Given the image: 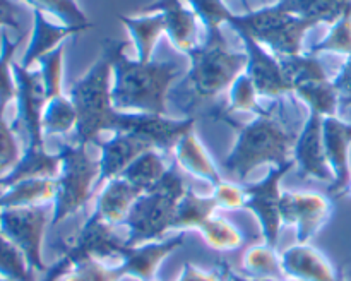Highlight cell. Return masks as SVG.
Instances as JSON below:
<instances>
[{
    "label": "cell",
    "instance_id": "d6986e66",
    "mask_svg": "<svg viewBox=\"0 0 351 281\" xmlns=\"http://www.w3.org/2000/svg\"><path fill=\"white\" fill-rule=\"evenodd\" d=\"M89 29L88 26H65V24H53L45 17L41 10H33V33H31L29 45L23 55L21 65L24 69H31V65L40 62L45 55L53 51L69 36L81 34Z\"/></svg>",
    "mask_w": 351,
    "mask_h": 281
},
{
    "label": "cell",
    "instance_id": "74e56055",
    "mask_svg": "<svg viewBox=\"0 0 351 281\" xmlns=\"http://www.w3.org/2000/svg\"><path fill=\"white\" fill-rule=\"evenodd\" d=\"M311 55L319 53H341L350 57L351 55V14L341 17L336 24H332L329 33L322 38L319 43L312 45Z\"/></svg>",
    "mask_w": 351,
    "mask_h": 281
},
{
    "label": "cell",
    "instance_id": "ee69618b",
    "mask_svg": "<svg viewBox=\"0 0 351 281\" xmlns=\"http://www.w3.org/2000/svg\"><path fill=\"white\" fill-rule=\"evenodd\" d=\"M335 86L339 95V108H351V55L343 64L341 71L335 77Z\"/></svg>",
    "mask_w": 351,
    "mask_h": 281
},
{
    "label": "cell",
    "instance_id": "4316f807",
    "mask_svg": "<svg viewBox=\"0 0 351 281\" xmlns=\"http://www.w3.org/2000/svg\"><path fill=\"white\" fill-rule=\"evenodd\" d=\"M242 266L254 280H285L281 254L267 243L250 245L242 256Z\"/></svg>",
    "mask_w": 351,
    "mask_h": 281
},
{
    "label": "cell",
    "instance_id": "603a6c76",
    "mask_svg": "<svg viewBox=\"0 0 351 281\" xmlns=\"http://www.w3.org/2000/svg\"><path fill=\"white\" fill-rule=\"evenodd\" d=\"M175 158H177L178 164L184 168L187 173L194 175V177L202 178V180L209 182L211 185H216L221 182V175H219L218 167L215 164V160L211 154L208 153L204 144L197 137L194 130L185 134L178 144L175 146Z\"/></svg>",
    "mask_w": 351,
    "mask_h": 281
},
{
    "label": "cell",
    "instance_id": "e575fe53",
    "mask_svg": "<svg viewBox=\"0 0 351 281\" xmlns=\"http://www.w3.org/2000/svg\"><path fill=\"white\" fill-rule=\"evenodd\" d=\"M64 57L65 45H60L38 62L40 64L38 71H40L41 81H43L47 101L64 95Z\"/></svg>",
    "mask_w": 351,
    "mask_h": 281
},
{
    "label": "cell",
    "instance_id": "4dcf8cb0",
    "mask_svg": "<svg viewBox=\"0 0 351 281\" xmlns=\"http://www.w3.org/2000/svg\"><path fill=\"white\" fill-rule=\"evenodd\" d=\"M168 168L170 167L165 164V158L161 154V151L151 149L141 154L120 177L125 178L130 184H134L136 187L143 188L146 192L167 173Z\"/></svg>",
    "mask_w": 351,
    "mask_h": 281
},
{
    "label": "cell",
    "instance_id": "f1b7e54d",
    "mask_svg": "<svg viewBox=\"0 0 351 281\" xmlns=\"http://www.w3.org/2000/svg\"><path fill=\"white\" fill-rule=\"evenodd\" d=\"M43 134L47 136H65V134L75 132L77 127V110L72 103L71 96L60 95L53 99H48L43 110Z\"/></svg>",
    "mask_w": 351,
    "mask_h": 281
},
{
    "label": "cell",
    "instance_id": "8d00e7d4",
    "mask_svg": "<svg viewBox=\"0 0 351 281\" xmlns=\"http://www.w3.org/2000/svg\"><path fill=\"white\" fill-rule=\"evenodd\" d=\"M33 10L48 12L62 21L65 26H88L93 27L88 16L82 12L75 0H23Z\"/></svg>",
    "mask_w": 351,
    "mask_h": 281
},
{
    "label": "cell",
    "instance_id": "9c48e42d",
    "mask_svg": "<svg viewBox=\"0 0 351 281\" xmlns=\"http://www.w3.org/2000/svg\"><path fill=\"white\" fill-rule=\"evenodd\" d=\"M14 77L17 86V115L14 129L21 127L27 137V147H45V134L41 119L47 105L43 81L40 71L24 69L21 64L14 62Z\"/></svg>",
    "mask_w": 351,
    "mask_h": 281
},
{
    "label": "cell",
    "instance_id": "836d02e7",
    "mask_svg": "<svg viewBox=\"0 0 351 281\" xmlns=\"http://www.w3.org/2000/svg\"><path fill=\"white\" fill-rule=\"evenodd\" d=\"M0 278L9 281H36L26 257L0 232Z\"/></svg>",
    "mask_w": 351,
    "mask_h": 281
},
{
    "label": "cell",
    "instance_id": "f5cc1de1",
    "mask_svg": "<svg viewBox=\"0 0 351 281\" xmlns=\"http://www.w3.org/2000/svg\"><path fill=\"white\" fill-rule=\"evenodd\" d=\"M338 281H345V280H343V278H339V280Z\"/></svg>",
    "mask_w": 351,
    "mask_h": 281
},
{
    "label": "cell",
    "instance_id": "bcb514c9",
    "mask_svg": "<svg viewBox=\"0 0 351 281\" xmlns=\"http://www.w3.org/2000/svg\"><path fill=\"white\" fill-rule=\"evenodd\" d=\"M60 281H88V278H86V274L82 273L79 267H72L71 271H67V273L60 278Z\"/></svg>",
    "mask_w": 351,
    "mask_h": 281
},
{
    "label": "cell",
    "instance_id": "816d5d0a",
    "mask_svg": "<svg viewBox=\"0 0 351 281\" xmlns=\"http://www.w3.org/2000/svg\"><path fill=\"white\" fill-rule=\"evenodd\" d=\"M0 281H9V280H3V278H0Z\"/></svg>",
    "mask_w": 351,
    "mask_h": 281
},
{
    "label": "cell",
    "instance_id": "60d3db41",
    "mask_svg": "<svg viewBox=\"0 0 351 281\" xmlns=\"http://www.w3.org/2000/svg\"><path fill=\"white\" fill-rule=\"evenodd\" d=\"M213 199L218 204V209L226 211H237V209L245 208L247 194L245 187L233 180H221L213 185Z\"/></svg>",
    "mask_w": 351,
    "mask_h": 281
},
{
    "label": "cell",
    "instance_id": "3957f363",
    "mask_svg": "<svg viewBox=\"0 0 351 281\" xmlns=\"http://www.w3.org/2000/svg\"><path fill=\"white\" fill-rule=\"evenodd\" d=\"M191 69L178 89L184 91V112H194L202 103L218 98L230 89L237 77L247 69L245 51L230 48L221 27L206 31V41L189 51Z\"/></svg>",
    "mask_w": 351,
    "mask_h": 281
},
{
    "label": "cell",
    "instance_id": "f546056e",
    "mask_svg": "<svg viewBox=\"0 0 351 281\" xmlns=\"http://www.w3.org/2000/svg\"><path fill=\"white\" fill-rule=\"evenodd\" d=\"M293 93L311 108V112L319 113L321 117H338L339 95L335 82L329 79L302 84Z\"/></svg>",
    "mask_w": 351,
    "mask_h": 281
},
{
    "label": "cell",
    "instance_id": "7dc6e473",
    "mask_svg": "<svg viewBox=\"0 0 351 281\" xmlns=\"http://www.w3.org/2000/svg\"><path fill=\"white\" fill-rule=\"evenodd\" d=\"M230 281H293V280H288V278H285V280H254V278L239 276V274H233L232 271H230Z\"/></svg>",
    "mask_w": 351,
    "mask_h": 281
},
{
    "label": "cell",
    "instance_id": "5bb4252c",
    "mask_svg": "<svg viewBox=\"0 0 351 281\" xmlns=\"http://www.w3.org/2000/svg\"><path fill=\"white\" fill-rule=\"evenodd\" d=\"M243 41V48L247 53L245 72L250 75L257 89V95L266 98H280V96L291 93L283 71H281L280 58L274 53L247 34H239Z\"/></svg>",
    "mask_w": 351,
    "mask_h": 281
},
{
    "label": "cell",
    "instance_id": "277c9868",
    "mask_svg": "<svg viewBox=\"0 0 351 281\" xmlns=\"http://www.w3.org/2000/svg\"><path fill=\"white\" fill-rule=\"evenodd\" d=\"M112 62L101 50L98 60L71 88L72 103L77 110L75 143L98 144L105 132H122L127 122V113L119 112L112 99Z\"/></svg>",
    "mask_w": 351,
    "mask_h": 281
},
{
    "label": "cell",
    "instance_id": "ab89813d",
    "mask_svg": "<svg viewBox=\"0 0 351 281\" xmlns=\"http://www.w3.org/2000/svg\"><path fill=\"white\" fill-rule=\"evenodd\" d=\"M191 3V9L195 16L206 26V31L219 29L221 24H228L233 12L226 5L225 0H187Z\"/></svg>",
    "mask_w": 351,
    "mask_h": 281
},
{
    "label": "cell",
    "instance_id": "9a60e30c",
    "mask_svg": "<svg viewBox=\"0 0 351 281\" xmlns=\"http://www.w3.org/2000/svg\"><path fill=\"white\" fill-rule=\"evenodd\" d=\"M99 180L108 182L120 177L141 154L156 149L149 139L137 132H115L108 140L99 143Z\"/></svg>",
    "mask_w": 351,
    "mask_h": 281
},
{
    "label": "cell",
    "instance_id": "83f0119b",
    "mask_svg": "<svg viewBox=\"0 0 351 281\" xmlns=\"http://www.w3.org/2000/svg\"><path fill=\"white\" fill-rule=\"evenodd\" d=\"M281 64L285 79L290 86L291 93L302 84L314 81H326L328 72L324 65L319 60L317 55L311 53H298V55H287V57H278Z\"/></svg>",
    "mask_w": 351,
    "mask_h": 281
},
{
    "label": "cell",
    "instance_id": "7c38bea8",
    "mask_svg": "<svg viewBox=\"0 0 351 281\" xmlns=\"http://www.w3.org/2000/svg\"><path fill=\"white\" fill-rule=\"evenodd\" d=\"M322 120L319 113L311 112L304 129L295 143L293 160L298 164L300 178H315L321 182H335V173L328 163L322 139Z\"/></svg>",
    "mask_w": 351,
    "mask_h": 281
},
{
    "label": "cell",
    "instance_id": "52a82bcc",
    "mask_svg": "<svg viewBox=\"0 0 351 281\" xmlns=\"http://www.w3.org/2000/svg\"><path fill=\"white\" fill-rule=\"evenodd\" d=\"M62 170L57 177L58 191L53 202L51 226L81 211L99 180V160H93L84 144H65L60 149Z\"/></svg>",
    "mask_w": 351,
    "mask_h": 281
},
{
    "label": "cell",
    "instance_id": "484cf974",
    "mask_svg": "<svg viewBox=\"0 0 351 281\" xmlns=\"http://www.w3.org/2000/svg\"><path fill=\"white\" fill-rule=\"evenodd\" d=\"M218 204L213 195H199L189 188L184 197L180 199L177 208V218H175L173 232H189V230H199L211 216Z\"/></svg>",
    "mask_w": 351,
    "mask_h": 281
},
{
    "label": "cell",
    "instance_id": "6da1fadb",
    "mask_svg": "<svg viewBox=\"0 0 351 281\" xmlns=\"http://www.w3.org/2000/svg\"><path fill=\"white\" fill-rule=\"evenodd\" d=\"M127 41L103 40L101 50L112 62L113 106L125 113L168 115V96L173 82L184 74L177 62H141L127 57Z\"/></svg>",
    "mask_w": 351,
    "mask_h": 281
},
{
    "label": "cell",
    "instance_id": "d4e9b609",
    "mask_svg": "<svg viewBox=\"0 0 351 281\" xmlns=\"http://www.w3.org/2000/svg\"><path fill=\"white\" fill-rule=\"evenodd\" d=\"M276 3L293 16L329 26L351 14V0H278Z\"/></svg>",
    "mask_w": 351,
    "mask_h": 281
},
{
    "label": "cell",
    "instance_id": "7a4b0ae2",
    "mask_svg": "<svg viewBox=\"0 0 351 281\" xmlns=\"http://www.w3.org/2000/svg\"><path fill=\"white\" fill-rule=\"evenodd\" d=\"M209 115L215 120L228 123L239 134L233 149L221 161V168L237 184L245 182L256 168L266 163L285 167L295 161L293 149L298 134L287 129V125L274 115L273 110H263L249 123L235 122V119L221 112V108H215L209 112Z\"/></svg>",
    "mask_w": 351,
    "mask_h": 281
},
{
    "label": "cell",
    "instance_id": "8fae6325",
    "mask_svg": "<svg viewBox=\"0 0 351 281\" xmlns=\"http://www.w3.org/2000/svg\"><path fill=\"white\" fill-rule=\"evenodd\" d=\"M293 167L295 161L290 164H285V167L271 168V171L266 175L264 180L245 187V209H249V211H252L257 216L261 228H263L264 243L274 247V249L278 245L281 226H283L280 209L283 191L280 188V184L285 175Z\"/></svg>",
    "mask_w": 351,
    "mask_h": 281
},
{
    "label": "cell",
    "instance_id": "cb8c5ba5",
    "mask_svg": "<svg viewBox=\"0 0 351 281\" xmlns=\"http://www.w3.org/2000/svg\"><path fill=\"white\" fill-rule=\"evenodd\" d=\"M123 26L129 31L137 50V60L149 62L153 60V51L156 43L160 41L161 34L167 33L163 14H141V16H119Z\"/></svg>",
    "mask_w": 351,
    "mask_h": 281
},
{
    "label": "cell",
    "instance_id": "30bf717a",
    "mask_svg": "<svg viewBox=\"0 0 351 281\" xmlns=\"http://www.w3.org/2000/svg\"><path fill=\"white\" fill-rule=\"evenodd\" d=\"M280 209L283 225L297 230V243H311L331 218L332 201L321 192L283 191Z\"/></svg>",
    "mask_w": 351,
    "mask_h": 281
},
{
    "label": "cell",
    "instance_id": "ffe728a7",
    "mask_svg": "<svg viewBox=\"0 0 351 281\" xmlns=\"http://www.w3.org/2000/svg\"><path fill=\"white\" fill-rule=\"evenodd\" d=\"M144 194L143 188L136 187L122 177L105 182L96 197L95 212L112 226L123 225L132 209L134 202Z\"/></svg>",
    "mask_w": 351,
    "mask_h": 281
},
{
    "label": "cell",
    "instance_id": "4fadbf2b",
    "mask_svg": "<svg viewBox=\"0 0 351 281\" xmlns=\"http://www.w3.org/2000/svg\"><path fill=\"white\" fill-rule=\"evenodd\" d=\"M322 139L328 163L335 173V182L329 187V194L341 197L351 180L350 149H351V123L338 117H324L322 120Z\"/></svg>",
    "mask_w": 351,
    "mask_h": 281
},
{
    "label": "cell",
    "instance_id": "f6af8a7d",
    "mask_svg": "<svg viewBox=\"0 0 351 281\" xmlns=\"http://www.w3.org/2000/svg\"><path fill=\"white\" fill-rule=\"evenodd\" d=\"M0 27H9L23 36L19 21V5L14 0H0Z\"/></svg>",
    "mask_w": 351,
    "mask_h": 281
},
{
    "label": "cell",
    "instance_id": "5b68a950",
    "mask_svg": "<svg viewBox=\"0 0 351 281\" xmlns=\"http://www.w3.org/2000/svg\"><path fill=\"white\" fill-rule=\"evenodd\" d=\"M187 191V184L173 163L149 191L134 202L123 223L127 226V245L137 247L158 242L168 232H173L178 202Z\"/></svg>",
    "mask_w": 351,
    "mask_h": 281
},
{
    "label": "cell",
    "instance_id": "ba28073f",
    "mask_svg": "<svg viewBox=\"0 0 351 281\" xmlns=\"http://www.w3.org/2000/svg\"><path fill=\"white\" fill-rule=\"evenodd\" d=\"M51 218L53 204L0 209V232L23 252L34 273L50 269L43 259V242Z\"/></svg>",
    "mask_w": 351,
    "mask_h": 281
},
{
    "label": "cell",
    "instance_id": "db71d44e",
    "mask_svg": "<svg viewBox=\"0 0 351 281\" xmlns=\"http://www.w3.org/2000/svg\"><path fill=\"white\" fill-rule=\"evenodd\" d=\"M350 276H351V273H350Z\"/></svg>",
    "mask_w": 351,
    "mask_h": 281
},
{
    "label": "cell",
    "instance_id": "c3c4849f",
    "mask_svg": "<svg viewBox=\"0 0 351 281\" xmlns=\"http://www.w3.org/2000/svg\"><path fill=\"white\" fill-rule=\"evenodd\" d=\"M240 2H242V5H245L247 12H250V9H249V0H240Z\"/></svg>",
    "mask_w": 351,
    "mask_h": 281
},
{
    "label": "cell",
    "instance_id": "7402d4cb",
    "mask_svg": "<svg viewBox=\"0 0 351 281\" xmlns=\"http://www.w3.org/2000/svg\"><path fill=\"white\" fill-rule=\"evenodd\" d=\"M57 178H27L10 185L0 194V209L33 208L53 204L57 197Z\"/></svg>",
    "mask_w": 351,
    "mask_h": 281
},
{
    "label": "cell",
    "instance_id": "f35d334b",
    "mask_svg": "<svg viewBox=\"0 0 351 281\" xmlns=\"http://www.w3.org/2000/svg\"><path fill=\"white\" fill-rule=\"evenodd\" d=\"M3 115L5 113H0V180L16 167L23 156V147L17 139L16 129Z\"/></svg>",
    "mask_w": 351,
    "mask_h": 281
},
{
    "label": "cell",
    "instance_id": "8992f818",
    "mask_svg": "<svg viewBox=\"0 0 351 281\" xmlns=\"http://www.w3.org/2000/svg\"><path fill=\"white\" fill-rule=\"evenodd\" d=\"M228 24L239 34H247L264 48H269L276 57L302 53L305 34L317 26L312 21L287 12L278 3L245 14H233Z\"/></svg>",
    "mask_w": 351,
    "mask_h": 281
},
{
    "label": "cell",
    "instance_id": "d590c367",
    "mask_svg": "<svg viewBox=\"0 0 351 281\" xmlns=\"http://www.w3.org/2000/svg\"><path fill=\"white\" fill-rule=\"evenodd\" d=\"M228 93V106L221 108V112H225L226 115H232L233 112H252L256 115H259L263 112V108L259 106V101H257L259 95H257L256 84H254V81L250 79V75L247 72H242L233 81Z\"/></svg>",
    "mask_w": 351,
    "mask_h": 281
},
{
    "label": "cell",
    "instance_id": "d6a6232c",
    "mask_svg": "<svg viewBox=\"0 0 351 281\" xmlns=\"http://www.w3.org/2000/svg\"><path fill=\"white\" fill-rule=\"evenodd\" d=\"M21 40L23 36L12 40L7 33H2V40H0V113H5L9 103L17 96L12 60Z\"/></svg>",
    "mask_w": 351,
    "mask_h": 281
},
{
    "label": "cell",
    "instance_id": "f907efd6",
    "mask_svg": "<svg viewBox=\"0 0 351 281\" xmlns=\"http://www.w3.org/2000/svg\"><path fill=\"white\" fill-rule=\"evenodd\" d=\"M151 281H160V280H158V278H154V280H151Z\"/></svg>",
    "mask_w": 351,
    "mask_h": 281
},
{
    "label": "cell",
    "instance_id": "2e32d148",
    "mask_svg": "<svg viewBox=\"0 0 351 281\" xmlns=\"http://www.w3.org/2000/svg\"><path fill=\"white\" fill-rule=\"evenodd\" d=\"M141 14L160 12L165 17L167 36L178 51L189 53L197 47V21L199 17L192 9H187L182 0H154L149 5L143 7Z\"/></svg>",
    "mask_w": 351,
    "mask_h": 281
},
{
    "label": "cell",
    "instance_id": "681fc988",
    "mask_svg": "<svg viewBox=\"0 0 351 281\" xmlns=\"http://www.w3.org/2000/svg\"><path fill=\"white\" fill-rule=\"evenodd\" d=\"M346 194L351 195V180H350V184H348V188H346Z\"/></svg>",
    "mask_w": 351,
    "mask_h": 281
},
{
    "label": "cell",
    "instance_id": "ac0fdd59",
    "mask_svg": "<svg viewBox=\"0 0 351 281\" xmlns=\"http://www.w3.org/2000/svg\"><path fill=\"white\" fill-rule=\"evenodd\" d=\"M185 233L187 232H178L177 235L170 236V239L144 243V245L129 247L122 262H120L125 276L136 278L139 281L154 280L160 264L170 254H173L175 250L184 245Z\"/></svg>",
    "mask_w": 351,
    "mask_h": 281
},
{
    "label": "cell",
    "instance_id": "b9f144b4",
    "mask_svg": "<svg viewBox=\"0 0 351 281\" xmlns=\"http://www.w3.org/2000/svg\"><path fill=\"white\" fill-rule=\"evenodd\" d=\"M74 267H79L88 281H122L127 278L120 264H106L96 259L81 260Z\"/></svg>",
    "mask_w": 351,
    "mask_h": 281
},
{
    "label": "cell",
    "instance_id": "7bdbcfd3",
    "mask_svg": "<svg viewBox=\"0 0 351 281\" xmlns=\"http://www.w3.org/2000/svg\"><path fill=\"white\" fill-rule=\"evenodd\" d=\"M177 281H230V267L223 264L213 271H206L195 264L185 262Z\"/></svg>",
    "mask_w": 351,
    "mask_h": 281
},
{
    "label": "cell",
    "instance_id": "44dd1931",
    "mask_svg": "<svg viewBox=\"0 0 351 281\" xmlns=\"http://www.w3.org/2000/svg\"><path fill=\"white\" fill-rule=\"evenodd\" d=\"M60 170V153L53 154L47 147H26L16 167L0 180V188L5 191L10 185L27 178H57Z\"/></svg>",
    "mask_w": 351,
    "mask_h": 281
},
{
    "label": "cell",
    "instance_id": "e0dca14e",
    "mask_svg": "<svg viewBox=\"0 0 351 281\" xmlns=\"http://www.w3.org/2000/svg\"><path fill=\"white\" fill-rule=\"evenodd\" d=\"M285 276L293 281H338L331 260L311 243H295L281 252Z\"/></svg>",
    "mask_w": 351,
    "mask_h": 281
},
{
    "label": "cell",
    "instance_id": "1f68e13d",
    "mask_svg": "<svg viewBox=\"0 0 351 281\" xmlns=\"http://www.w3.org/2000/svg\"><path fill=\"white\" fill-rule=\"evenodd\" d=\"M197 232L211 249L219 252L237 250L243 245V233L223 216H211Z\"/></svg>",
    "mask_w": 351,
    "mask_h": 281
}]
</instances>
